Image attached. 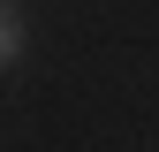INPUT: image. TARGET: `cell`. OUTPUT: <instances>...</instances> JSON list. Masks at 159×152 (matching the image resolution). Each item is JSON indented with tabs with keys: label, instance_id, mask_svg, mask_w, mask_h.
I'll return each instance as SVG.
<instances>
[{
	"label": "cell",
	"instance_id": "6da1fadb",
	"mask_svg": "<svg viewBox=\"0 0 159 152\" xmlns=\"http://www.w3.org/2000/svg\"><path fill=\"white\" fill-rule=\"evenodd\" d=\"M23 53V23H15V8H0V69Z\"/></svg>",
	"mask_w": 159,
	"mask_h": 152
}]
</instances>
